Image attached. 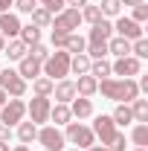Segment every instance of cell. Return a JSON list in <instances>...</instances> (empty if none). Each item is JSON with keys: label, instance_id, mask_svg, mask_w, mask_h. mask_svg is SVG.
<instances>
[{"label": "cell", "instance_id": "1", "mask_svg": "<svg viewBox=\"0 0 148 151\" xmlns=\"http://www.w3.org/2000/svg\"><path fill=\"white\" fill-rule=\"evenodd\" d=\"M96 93H102L105 99H111V102H122V105H131L137 96H139V87H137V81L134 78H102L99 81V90Z\"/></svg>", "mask_w": 148, "mask_h": 151}, {"label": "cell", "instance_id": "2", "mask_svg": "<svg viewBox=\"0 0 148 151\" xmlns=\"http://www.w3.org/2000/svg\"><path fill=\"white\" fill-rule=\"evenodd\" d=\"M41 76H47V78H52V81H61V78H67L70 76V52L67 50H55V52H50V58L41 64Z\"/></svg>", "mask_w": 148, "mask_h": 151}, {"label": "cell", "instance_id": "3", "mask_svg": "<svg viewBox=\"0 0 148 151\" xmlns=\"http://www.w3.org/2000/svg\"><path fill=\"white\" fill-rule=\"evenodd\" d=\"M64 139H67V142H73L75 148H81V151H87L90 145H96V134H93V128L81 125V122H67Z\"/></svg>", "mask_w": 148, "mask_h": 151}, {"label": "cell", "instance_id": "4", "mask_svg": "<svg viewBox=\"0 0 148 151\" xmlns=\"http://www.w3.org/2000/svg\"><path fill=\"white\" fill-rule=\"evenodd\" d=\"M78 23H81V12L73 9V6H64L61 12L55 15V20L50 23L55 32H64V35H73L75 29H78Z\"/></svg>", "mask_w": 148, "mask_h": 151}, {"label": "cell", "instance_id": "5", "mask_svg": "<svg viewBox=\"0 0 148 151\" xmlns=\"http://www.w3.org/2000/svg\"><path fill=\"white\" fill-rule=\"evenodd\" d=\"M0 90L6 96H12V99H20V96L26 93V81L18 76V70H0Z\"/></svg>", "mask_w": 148, "mask_h": 151}, {"label": "cell", "instance_id": "6", "mask_svg": "<svg viewBox=\"0 0 148 151\" xmlns=\"http://www.w3.org/2000/svg\"><path fill=\"white\" fill-rule=\"evenodd\" d=\"M35 139L44 145V151H64V145H67V139H64V134L58 131V125H44Z\"/></svg>", "mask_w": 148, "mask_h": 151}, {"label": "cell", "instance_id": "7", "mask_svg": "<svg viewBox=\"0 0 148 151\" xmlns=\"http://www.w3.org/2000/svg\"><path fill=\"white\" fill-rule=\"evenodd\" d=\"M23 116H26V102L23 99H6V105L0 108V122L9 125V128L23 122Z\"/></svg>", "mask_w": 148, "mask_h": 151}, {"label": "cell", "instance_id": "8", "mask_svg": "<svg viewBox=\"0 0 148 151\" xmlns=\"http://www.w3.org/2000/svg\"><path fill=\"white\" fill-rule=\"evenodd\" d=\"M50 108H52L50 96H35V99L26 105L29 122H35V125H44V122H50Z\"/></svg>", "mask_w": 148, "mask_h": 151}, {"label": "cell", "instance_id": "9", "mask_svg": "<svg viewBox=\"0 0 148 151\" xmlns=\"http://www.w3.org/2000/svg\"><path fill=\"white\" fill-rule=\"evenodd\" d=\"M139 70H142V61L134 55L116 58L111 64V76H119V78H134V76H139Z\"/></svg>", "mask_w": 148, "mask_h": 151}, {"label": "cell", "instance_id": "10", "mask_svg": "<svg viewBox=\"0 0 148 151\" xmlns=\"http://www.w3.org/2000/svg\"><path fill=\"white\" fill-rule=\"evenodd\" d=\"M93 134L102 139V145H111L113 137L119 134V128L113 125V119L108 116V113H102V116H96V122H93Z\"/></svg>", "mask_w": 148, "mask_h": 151}, {"label": "cell", "instance_id": "11", "mask_svg": "<svg viewBox=\"0 0 148 151\" xmlns=\"http://www.w3.org/2000/svg\"><path fill=\"white\" fill-rule=\"evenodd\" d=\"M113 32H116L119 38H125V41L145 38V35H142V23H137V20H131V18H116V23H113Z\"/></svg>", "mask_w": 148, "mask_h": 151}, {"label": "cell", "instance_id": "12", "mask_svg": "<svg viewBox=\"0 0 148 151\" xmlns=\"http://www.w3.org/2000/svg\"><path fill=\"white\" fill-rule=\"evenodd\" d=\"M111 38H113V23L108 18H102V20L93 23L90 35H87V44H108Z\"/></svg>", "mask_w": 148, "mask_h": 151}, {"label": "cell", "instance_id": "13", "mask_svg": "<svg viewBox=\"0 0 148 151\" xmlns=\"http://www.w3.org/2000/svg\"><path fill=\"white\" fill-rule=\"evenodd\" d=\"M52 96H55L58 105H70L75 99V81H70V78H61L58 84H52Z\"/></svg>", "mask_w": 148, "mask_h": 151}, {"label": "cell", "instance_id": "14", "mask_svg": "<svg viewBox=\"0 0 148 151\" xmlns=\"http://www.w3.org/2000/svg\"><path fill=\"white\" fill-rule=\"evenodd\" d=\"M18 76L23 81H35L38 76H41V61H35L32 55H23L18 61Z\"/></svg>", "mask_w": 148, "mask_h": 151}, {"label": "cell", "instance_id": "15", "mask_svg": "<svg viewBox=\"0 0 148 151\" xmlns=\"http://www.w3.org/2000/svg\"><path fill=\"white\" fill-rule=\"evenodd\" d=\"M0 35L6 38H18L20 35V20L15 12H0Z\"/></svg>", "mask_w": 148, "mask_h": 151}, {"label": "cell", "instance_id": "16", "mask_svg": "<svg viewBox=\"0 0 148 151\" xmlns=\"http://www.w3.org/2000/svg\"><path fill=\"white\" fill-rule=\"evenodd\" d=\"M70 113H73V119H87V116H93V102L84 96H75L70 102Z\"/></svg>", "mask_w": 148, "mask_h": 151}, {"label": "cell", "instance_id": "17", "mask_svg": "<svg viewBox=\"0 0 148 151\" xmlns=\"http://www.w3.org/2000/svg\"><path fill=\"white\" fill-rule=\"evenodd\" d=\"M96 90H99V81H96L90 73L78 76V81H75V96H84V99H90Z\"/></svg>", "mask_w": 148, "mask_h": 151}, {"label": "cell", "instance_id": "18", "mask_svg": "<svg viewBox=\"0 0 148 151\" xmlns=\"http://www.w3.org/2000/svg\"><path fill=\"white\" fill-rule=\"evenodd\" d=\"M50 119L55 122V125H67V122H73V113H70V105H52L50 108Z\"/></svg>", "mask_w": 148, "mask_h": 151}, {"label": "cell", "instance_id": "19", "mask_svg": "<svg viewBox=\"0 0 148 151\" xmlns=\"http://www.w3.org/2000/svg\"><path fill=\"white\" fill-rule=\"evenodd\" d=\"M111 119H113V125H116V128H119V125H122V128H125V125H131V122H134L131 105H122V102H119V105H116V111L111 113Z\"/></svg>", "mask_w": 148, "mask_h": 151}, {"label": "cell", "instance_id": "20", "mask_svg": "<svg viewBox=\"0 0 148 151\" xmlns=\"http://www.w3.org/2000/svg\"><path fill=\"white\" fill-rule=\"evenodd\" d=\"M108 52L111 55H116V58H125V55H131V41H125V38H111L108 41Z\"/></svg>", "mask_w": 148, "mask_h": 151}, {"label": "cell", "instance_id": "21", "mask_svg": "<svg viewBox=\"0 0 148 151\" xmlns=\"http://www.w3.org/2000/svg\"><path fill=\"white\" fill-rule=\"evenodd\" d=\"M87 73L96 78V81H102V78H111V61H105V58H96L90 61V70Z\"/></svg>", "mask_w": 148, "mask_h": 151}, {"label": "cell", "instance_id": "22", "mask_svg": "<svg viewBox=\"0 0 148 151\" xmlns=\"http://www.w3.org/2000/svg\"><path fill=\"white\" fill-rule=\"evenodd\" d=\"M3 52L9 55V61H20V58L26 55V44H23L20 38H12V41L3 47Z\"/></svg>", "mask_w": 148, "mask_h": 151}, {"label": "cell", "instance_id": "23", "mask_svg": "<svg viewBox=\"0 0 148 151\" xmlns=\"http://www.w3.org/2000/svg\"><path fill=\"white\" fill-rule=\"evenodd\" d=\"M131 113H134V122H142V125H148V99H134L131 102Z\"/></svg>", "mask_w": 148, "mask_h": 151}, {"label": "cell", "instance_id": "24", "mask_svg": "<svg viewBox=\"0 0 148 151\" xmlns=\"http://www.w3.org/2000/svg\"><path fill=\"white\" fill-rule=\"evenodd\" d=\"M20 41L26 44V50L32 47V44H41V29L38 26H32V23H26V26H20Z\"/></svg>", "mask_w": 148, "mask_h": 151}, {"label": "cell", "instance_id": "25", "mask_svg": "<svg viewBox=\"0 0 148 151\" xmlns=\"http://www.w3.org/2000/svg\"><path fill=\"white\" fill-rule=\"evenodd\" d=\"M35 137H38V125L35 122H18V139L23 145H29Z\"/></svg>", "mask_w": 148, "mask_h": 151}, {"label": "cell", "instance_id": "26", "mask_svg": "<svg viewBox=\"0 0 148 151\" xmlns=\"http://www.w3.org/2000/svg\"><path fill=\"white\" fill-rule=\"evenodd\" d=\"M87 70H90V58L84 55V52H78V55H70V73L84 76Z\"/></svg>", "mask_w": 148, "mask_h": 151}, {"label": "cell", "instance_id": "27", "mask_svg": "<svg viewBox=\"0 0 148 151\" xmlns=\"http://www.w3.org/2000/svg\"><path fill=\"white\" fill-rule=\"evenodd\" d=\"M64 50H67V52H70V55H78V52H84V50H87V41H84V38L81 35H67V44H64Z\"/></svg>", "mask_w": 148, "mask_h": 151}, {"label": "cell", "instance_id": "28", "mask_svg": "<svg viewBox=\"0 0 148 151\" xmlns=\"http://www.w3.org/2000/svg\"><path fill=\"white\" fill-rule=\"evenodd\" d=\"M52 78H47V76H38L35 81H32V90H35V96H52Z\"/></svg>", "mask_w": 148, "mask_h": 151}, {"label": "cell", "instance_id": "29", "mask_svg": "<svg viewBox=\"0 0 148 151\" xmlns=\"http://www.w3.org/2000/svg\"><path fill=\"white\" fill-rule=\"evenodd\" d=\"M29 15H32V26H38V29H44V26H50V23H52V15H50L47 9H41V6H35Z\"/></svg>", "mask_w": 148, "mask_h": 151}, {"label": "cell", "instance_id": "30", "mask_svg": "<svg viewBox=\"0 0 148 151\" xmlns=\"http://www.w3.org/2000/svg\"><path fill=\"white\" fill-rule=\"evenodd\" d=\"M131 139H134V145H137V148H148V125L137 122V128L131 131Z\"/></svg>", "mask_w": 148, "mask_h": 151}, {"label": "cell", "instance_id": "31", "mask_svg": "<svg viewBox=\"0 0 148 151\" xmlns=\"http://www.w3.org/2000/svg\"><path fill=\"white\" fill-rule=\"evenodd\" d=\"M78 12H81V20H87L90 26L96 23V20H102V9H99L96 3H84V6L78 9Z\"/></svg>", "mask_w": 148, "mask_h": 151}, {"label": "cell", "instance_id": "32", "mask_svg": "<svg viewBox=\"0 0 148 151\" xmlns=\"http://www.w3.org/2000/svg\"><path fill=\"white\" fill-rule=\"evenodd\" d=\"M99 9H102V18H119L122 3L119 0H99Z\"/></svg>", "mask_w": 148, "mask_h": 151}, {"label": "cell", "instance_id": "33", "mask_svg": "<svg viewBox=\"0 0 148 151\" xmlns=\"http://www.w3.org/2000/svg\"><path fill=\"white\" fill-rule=\"evenodd\" d=\"M131 55L134 58H148V41L145 38H137V41H131Z\"/></svg>", "mask_w": 148, "mask_h": 151}, {"label": "cell", "instance_id": "34", "mask_svg": "<svg viewBox=\"0 0 148 151\" xmlns=\"http://www.w3.org/2000/svg\"><path fill=\"white\" fill-rule=\"evenodd\" d=\"M26 55H32V58H35V61H41V64H44V61L50 58V50H47L44 44H32V47L26 50Z\"/></svg>", "mask_w": 148, "mask_h": 151}, {"label": "cell", "instance_id": "35", "mask_svg": "<svg viewBox=\"0 0 148 151\" xmlns=\"http://www.w3.org/2000/svg\"><path fill=\"white\" fill-rule=\"evenodd\" d=\"M131 9H134L131 20H137V23H145V20H148V3H145V0L137 3V6H131Z\"/></svg>", "mask_w": 148, "mask_h": 151}, {"label": "cell", "instance_id": "36", "mask_svg": "<svg viewBox=\"0 0 148 151\" xmlns=\"http://www.w3.org/2000/svg\"><path fill=\"white\" fill-rule=\"evenodd\" d=\"M38 6H41V9H47L50 15H58L67 3H64V0H38Z\"/></svg>", "mask_w": 148, "mask_h": 151}, {"label": "cell", "instance_id": "37", "mask_svg": "<svg viewBox=\"0 0 148 151\" xmlns=\"http://www.w3.org/2000/svg\"><path fill=\"white\" fill-rule=\"evenodd\" d=\"M35 6H38V0H15V9H18V12H23V15H29Z\"/></svg>", "mask_w": 148, "mask_h": 151}, {"label": "cell", "instance_id": "38", "mask_svg": "<svg viewBox=\"0 0 148 151\" xmlns=\"http://www.w3.org/2000/svg\"><path fill=\"white\" fill-rule=\"evenodd\" d=\"M50 41H52V47H55V50H64V44H67V35H64V32H55V29H52Z\"/></svg>", "mask_w": 148, "mask_h": 151}, {"label": "cell", "instance_id": "39", "mask_svg": "<svg viewBox=\"0 0 148 151\" xmlns=\"http://www.w3.org/2000/svg\"><path fill=\"white\" fill-rule=\"evenodd\" d=\"M108 148H111V151H125V134H116L113 142L108 145Z\"/></svg>", "mask_w": 148, "mask_h": 151}, {"label": "cell", "instance_id": "40", "mask_svg": "<svg viewBox=\"0 0 148 151\" xmlns=\"http://www.w3.org/2000/svg\"><path fill=\"white\" fill-rule=\"evenodd\" d=\"M9 137H12V128L0 122V142H9Z\"/></svg>", "mask_w": 148, "mask_h": 151}, {"label": "cell", "instance_id": "41", "mask_svg": "<svg viewBox=\"0 0 148 151\" xmlns=\"http://www.w3.org/2000/svg\"><path fill=\"white\" fill-rule=\"evenodd\" d=\"M64 3H67V6H73V9H81L87 0H64Z\"/></svg>", "mask_w": 148, "mask_h": 151}, {"label": "cell", "instance_id": "42", "mask_svg": "<svg viewBox=\"0 0 148 151\" xmlns=\"http://www.w3.org/2000/svg\"><path fill=\"white\" fill-rule=\"evenodd\" d=\"M9 6H15V0H0V12H9Z\"/></svg>", "mask_w": 148, "mask_h": 151}, {"label": "cell", "instance_id": "43", "mask_svg": "<svg viewBox=\"0 0 148 151\" xmlns=\"http://www.w3.org/2000/svg\"><path fill=\"white\" fill-rule=\"evenodd\" d=\"M87 151H111V148H108V145H90Z\"/></svg>", "mask_w": 148, "mask_h": 151}, {"label": "cell", "instance_id": "44", "mask_svg": "<svg viewBox=\"0 0 148 151\" xmlns=\"http://www.w3.org/2000/svg\"><path fill=\"white\" fill-rule=\"evenodd\" d=\"M122 6H137V3H142V0H119Z\"/></svg>", "mask_w": 148, "mask_h": 151}, {"label": "cell", "instance_id": "45", "mask_svg": "<svg viewBox=\"0 0 148 151\" xmlns=\"http://www.w3.org/2000/svg\"><path fill=\"white\" fill-rule=\"evenodd\" d=\"M12 151H29V145H23V142H20V145H15Z\"/></svg>", "mask_w": 148, "mask_h": 151}, {"label": "cell", "instance_id": "46", "mask_svg": "<svg viewBox=\"0 0 148 151\" xmlns=\"http://www.w3.org/2000/svg\"><path fill=\"white\" fill-rule=\"evenodd\" d=\"M6 99H9V96H6V93H3V90H0V108L6 105Z\"/></svg>", "mask_w": 148, "mask_h": 151}, {"label": "cell", "instance_id": "47", "mask_svg": "<svg viewBox=\"0 0 148 151\" xmlns=\"http://www.w3.org/2000/svg\"><path fill=\"white\" fill-rule=\"evenodd\" d=\"M0 151H12V148H9V142H0Z\"/></svg>", "mask_w": 148, "mask_h": 151}, {"label": "cell", "instance_id": "48", "mask_svg": "<svg viewBox=\"0 0 148 151\" xmlns=\"http://www.w3.org/2000/svg\"><path fill=\"white\" fill-rule=\"evenodd\" d=\"M3 47H6V38L0 35V52H3Z\"/></svg>", "mask_w": 148, "mask_h": 151}, {"label": "cell", "instance_id": "49", "mask_svg": "<svg viewBox=\"0 0 148 151\" xmlns=\"http://www.w3.org/2000/svg\"><path fill=\"white\" fill-rule=\"evenodd\" d=\"M131 151H148V148H131Z\"/></svg>", "mask_w": 148, "mask_h": 151}, {"label": "cell", "instance_id": "50", "mask_svg": "<svg viewBox=\"0 0 148 151\" xmlns=\"http://www.w3.org/2000/svg\"><path fill=\"white\" fill-rule=\"evenodd\" d=\"M67 151H81V148H67Z\"/></svg>", "mask_w": 148, "mask_h": 151}, {"label": "cell", "instance_id": "51", "mask_svg": "<svg viewBox=\"0 0 148 151\" xmlns=\"http://www.w3.org/2000/svg\"><path fill=\"white\" fill-rule=\"evenodd\" d=\"M87 3H99V0H87Z\"/></svg>", "mask_w": 148, "mask_h": 151}]
</instances>
